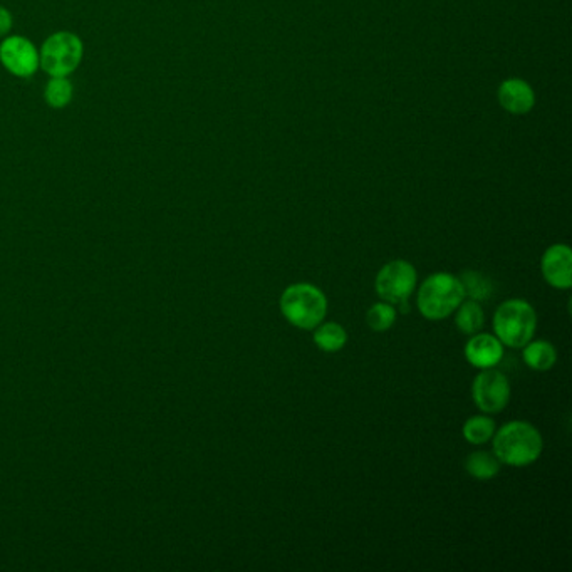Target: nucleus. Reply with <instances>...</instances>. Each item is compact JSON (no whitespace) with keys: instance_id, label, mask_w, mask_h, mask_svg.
<instances>
[{"instance_id":"20","label":"nucleus","mask_w":572,"mask_h":572,"mask_svg":"<svg viewBox=\"0 0 572 572\" xmlns=\"http://www.w3.org/2000/svg\"><path fill=\"white\" fill-rule=\"evenodd\" d=\"M12 29V15L11 12L4 7H0V37L7 34Z\"/></svg>"},{"instance_id":"14","label":"nucleus","mask_w":572,"mask_h":572,"mask_svg":"<svg viewBox=\"0 0 572 572\" xmlns=\"http://www.w3.org/2000/svg\"><path fill=\"white\" fill-rule=\"evenodd\" d=\"M315 346L325 353H337L346 346L348 333L346 329L337 323H321L315 327Z\"/></svg>"},{"instance_id":"4","label":"nucleus","mask_w":572,"mask_h":572,"mask_svg":"<svg viewBox=\"0 0 572 572\" xmlns=\"http://www.w3.org/2000/svg\"><path fill=\"white\" fill-rule=\"evenodd\" d=\"M538 327V315L524 299H510L497 307L494 331L497 339L509 348H524L534 337Z\"/></svg>"},{"instance_id":"9","label":"nucleus","mask_w":572,"mask_h":572,"mask_svg":"<svg viewBox=\"0 0 572 572\" xmlns=\"http://www.w3.org/2000/svg\"><path fill=\"white\" fill-rule=\"evenodd\" d=\"M544 281L556 289H569L572 286V254L566 244L548 248L540 260Z\"/></svg>"},{"instance_id":"17","label":"nucleus","mask_w":572,"mask_h":572,"mask_svg":"<svg viewBox=\"0 0 572 572\" xmlns=\"http://www.w3.org/2000/svg\"><path fill=\"white\" fill-rule=\"evenodd\" d=\"M495 433V422L490 416H471L463 425V437L471 445H483L490 441Z\"/></svg>"},{"instance_id":"2","label":"nucleus","mask_w":572,"mask_h":572,"mask_svg":"<svg viewBox=\"0 0 572 572\" xmlns=\"http://www.w3.org/2000/svg\"><path fill=\"white\" fill-rule=\"evenodd\" d=\"M281 313L287 323L311 331L321 325L327 315L325 292L307 282L292 284L281 296Z\"/></svg>"},{"instance_id":"13","label":"nucleus","mask_w":572,"mask_h":572,"mask_svg":"<svg viewBox=\"0 0 572 572\" xmlns=\"http://www.w3.org/2000/svg\"><path fill=\"white\" fill-rule=\"evenodd\" d=\"M500 461L495 457L492 451L479 450L471 451L470 455L465 459V470L469 471L473 479L477 480H492L500 471Z\"/></svg>"},{"instance_id":"12","label":"nucleus","mask_w":572,"mask_h":572,"mask_svg":"<svg viewBox=\"0 0 572 572\" xmlns=\"http://www.w3.org/2000/svg\"><path fill=\"white\" fill-rule=\"evenodd\" d=\"M522 358L530 370L549 371L557 361V351L549 341H528L522 351Z\"/></svg>"},{"instance_id":"11","label":"nucleus","mask_w":572,"mask_h":572,"mask_svg":"<svg viewBox=\"0 0 572 572\" xmlns=\"http://www.w3.org/2000/svg\"><path fill=\"white\" fill-rule=\"evenodd\" d=\"M499 100L507 111L528 112L534 106V92L528 82L520 79H509L500 86Z\"/></svg>"},{"instance_id":"3","label":"nucleus","mask_w":572,"mask_h":572,"mask_svg":"<svg viewBox=\"0 0 572 572\" xmlns=\"http://www.w3.org/2000/svg\"><path fill=\"white\" fill-rule=\"evenodd\" d=\"M463 299L461 279L447 272H438L422 284L416 304L428 321H441L453 315Z\"/></svg>"},{"instance_id":"8","label":"nucleus","mask_w":572,"mask_h":572,"mask_svg":"<svg viewBox=\"0 0 572 572\" xmlns=\"http://www.w3.org/2000/svg\"><path fill=\"white\" fill-rule=\"evenodd\" d=\"M0 61L14 76L29 78L39 69V53L23 35H12L0 45Z\"/></svg>"},{"instance_id":"15","label":"nucleus","mask_w":572,"mask_h":572,"mask_svg":"<svg viewBox=\"0 0 572 572\" xmlns=\"http://www.w3.org/2000/svg\"><path fill=\"white\" fill-rule=\"evenodd\" d=\"M463 287V294L469 296L471 301H487L494 296L495 284L489 276L479 270H465L459 277Z\"/></svg>"},{"instance_id":"10","label":"nucleus","mask_w":572,"mask_h":572,"mask_svg":"<svg viewBox=\"0 0 572 572\" xmlns=\"http://www.w3.org/2000/svg\"><path fill=\"white\" fill-rule=\"evenodd\" d=\"M465 358L475 368H494L504 358V344L497 336L487 333L471 334L470 341L465 346Z\"/></svg>"},{"instance_id":"19","label":"nucleus","mask_w":572,"mask_h":572,"mask_svg":"<svg viewBox=\"0 0 572 572\" xmlns=\"http://www.w3.org/2000/svg\"><path fill=\"white\" fill-rule=\"evenodd\" d=\"M44 96L49 106L61 110L73 100V84L66 78H53L45 86Z\"/></svg>"},{"instance_id":"18","label":"nucleus","mask_w":572,"mask_h":572,"mask_svg":"<svg viewBox=\"0 0 572 572\" xmlns=\"http://www.w3.org/2000/svg\"><path fill=\"white\" fill-rule=\"evenodd\" d=\"M366 323L374 333H384L396 323V309L390 303L374 304L366 313Z\"/></svg>"},{"instance_id":"1","label":"nucleus","mask_w":572,"mask_h":572,"mask_svg":"<svg viewBox=\"0 0 572 572\" xmlns=\"http://www.w3.org/2000/svg\"><path fill=\"white\" fill-rule=\"evenodd\" d=\"M494 455L510 467H528L542 453V437L528 422H509L494 433Z\"/></svg>"},{"instance_id":"6","label":"nucleus","mask_w":572,"mask_h":572,"mask_svg":"<svg viewBox=\"0 0 572 572\" xmlns=\"http://www.w3.org/2000/svg\"><path fill=\"white\" fill-rule=\"evenodd\" d=\"M416 277L413 264L406 260H393L378 272L374 287L384 303H406L415 291Z\"/></svg>"},{"instance_id":"16","label":"nucleus","mask_w":572,"mask_h":572,"mask_svg":"<svg viewBox=\"0 0 572 572\" xmlns=\"http://www.w3.org/2000/svg\"><path fill=\"white\" fill-rule=\"evenodd\" d=\"M455 325L459 327L461 334H477L482 331L485 325V313H483L482 305L477 301H461V305L457 307V315H455Z\"/></svg>"},{"instance_id":"5","label":"nucleus","mask_w":572,"mask_h":572,"mask_svg":"<svg viewBox=\"0 0 572 572\" xmlns=\"http://www.w3.org/2000/svg\"><path fill=\"white\" fill-rule=\"evenodd\" d=\"M84 47L78 35L56 33L51 35L41 49L39 66L53 78H66L78 69Z\"/></svg>"},{"instance_id":"7","label":"nucleus","mask_w":572,"mask_h":572,"mask_svg":"<svg viewBox=\"0 0 572 572\" xmlns=\"http://www.w3.org/2000/svg\"><path fill=\"white\" fill-rule=\"evenodd\" d=\"M471 398L483 413H500L510 400V383L504 373L487 368L479 373L471 384Z\"/></svg>"}]
</instances>
